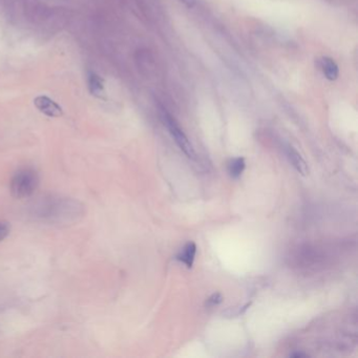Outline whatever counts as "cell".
<instances>
[{"instance_id":"7","label":"cell","mask_w":358,"mask_h":358,"mask_svg":"<svg viewBox=\"0 0 358 358\" xmlns=\"http://www.w3.org/2000/svg\"><path fill=\"white\" fill-rule=\"evenodd\" d=\"M195 253H197V245L193 242H189L184 246V248L181 250L175 258L180 260L181 263H183L187 268H191L194 262Z\"/></svg>"},{"instance_id":"2","label":"cell","mask_w":358,"mask_h":358,"mask_svg":"<svg viewBox=\"0 0 358 358\" xmlns=\"http://www.w3.org/2000/svg\"><path fill=\"white\" fill-rule=\"evenodd\" d=\"M39 185V177L36 170L27 167L21 168L13 175L10 183L11 193L16 199H28L35 193Z\"/></svg>"},{"instance_id":"6","label":"cell","mask_w":358,"mask_h":358,"mask_svg":"<svg viewBox=\"0 0 358 358\" xmlns=\"http://www.w3.org/2000/svg\"><path fill=\"white\" fill-rule=\"evenodd\" d=\"M321 68L324 75L328 80L334 81L340 75V68L337 63L330 57H323L321 59Z\"/></svg>"},{"instance_id":"10","label":"cell","mask_w":358,"mask_h":358,"mask_svg":"<svg viewBox=\"0 0 358 358\" xmlns=\"http://www.w3.org/2000/svg\"><path fill=\"white\" fill-rule=\"evenodd\" d=\"M222 302H223L222 294H221V293H213V294L207 299L206 305L208 307H214V306H218Z\"/></svg>"},{"instance_id":"13","label":"cell","mask_w":358,"mask_h":358,"mask_svg":"<svg viewBox=\"0 0 358 358\" xmlns=\"http://www.w3.org/2000/svg\"><path fill=\"white\" fill-rule=\"evenodd\" d=\"M292 357H302V356H305L304 354H301V353H296V354H292L291 355Z\"/></svg>"},{"instance_id":"8","label":"cell","mask_w":358,"mask_h":358,"mask_svg":"<svg viewBox=\"0 0 358 358\" xmlns=\"http://www.w3.org/2000/svg\"><path fill=\"white\" fill-rule=\"evenodd\" d=\"M88 88L89 92L92 93V95L95 96H100L101 93L103 92L104 89V85H103V81L101 78L98 76L96 73H93L90 71L88 74Z\"/></svg>"},{"instance_id":"4","label":"cell","mask_w":358,"mask_h":358,"mask_svg":"<svg viewBox=\"0 0 358 358\" xmlns=\"http://www.w3.org/2000/svg\"><path fill=\"white\" fill-rule=\"evenodd\" d=\"M34 104L42 114L48 117L57 118V117H61L63 114V110L59 104H57L54 100H51V98L47 96L36 97L34 100Z\"/></svg>"},{"instance_id":"5","label":"cell","mask_w":358,"mask_h":358,"mask_svg":"<svg viewBox=\"0 0 358 358\" xmlns=\"http://www.w3.org/2000/svg\"><path fill=\"white\" fill-rule=\"evenodd\" d=\"M287 155H288V159L292 164V166L294 167L299 173L306 175L309 172L307 163H306V161L303 159L302 155L299 154L292 146L287 147Z\"/></svg>"},{"instance_id":"3","label":"cell","mask_w":358,"mask_h":358,"mask_svg":"<svg viewBox=\"0 0 358 358\" xmlns=\"http://www.w3.org/2000/svg\"><path fill=\"white\" fill-rule=\"evenodd\" d=\"M163 120H164V123L166 124L169 133H170L173 140L175 141V143H177L178 146L181 148V151L183 152L188 158L194 159L195 153H194L193 146L191 145L190 141L188 140L187 136L185 135L183 130L181 129L178 123L175 122V120L172 118V117L170 115H168L167 113H164V115H163Z\"/></svg>"},{"instance_id":"11","label":"cell","mask_w":358,"mask_h":358,"mask_svg":"<svg viewBox=\"0 0 358 358\" xmlns=\"http://www.w3.org/2000/svg\"><path fill=\"white\" fill-rule=\"evenodd\" d=\"M11 226L6 222H0V242L10 234Z\"/></svg>"},{"instance_id":"12","label":"cell","mask_w":358,"mask_h":358,"mask_svg":"<svg viewBox=\"0 0 358 358\" xmlns=\"http://www.w3.org/2000/svg\"><path fill=\"white\" fill-rule=\"evenodd\" d=\"M180 1L182 3H184L186 6H188V8H193V6L195 5V0H180Z\"/></svg>"},{"instance_id":"1","label":"cell","mask_w":358,"mask_h":358,"mask_svg":"<svg viewBox=\"0 0 358 358\" xmlns=\"http://www.w3.org/2000/svg\"><path fill=\"white\" fill-rule=\"evenodd\" d=\"M28 217L38 223L48 225H71L78 223L85 214L80 201L56 194L43 195L27 207Z\"/></svg>"},{"instance_id":"9","label":"cell","mask_w":358,"mask_h":358,"mask_svg":"<svg viewBox=\"0 0 358 358\" xmlns=\"http://www.w3.org/2000/svg\"><path fill=\"white\" fill-rule=\"evenodd\" d=\"M245 167H246L245 159L239 157L231 160L229 165H228V170H229V173L232 178L237 179L240 177V174L244 172Z\"/></svg>"}]
</instances>
